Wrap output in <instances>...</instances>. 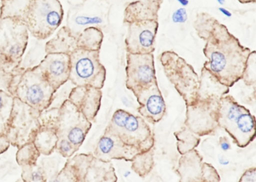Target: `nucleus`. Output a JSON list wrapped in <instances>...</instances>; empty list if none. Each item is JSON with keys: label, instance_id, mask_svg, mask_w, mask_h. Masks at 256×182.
I'll return each instance as SVG.
<instances>
[{"label": "nucleus", "instance_id": "obj_11", "mask_svg": "<svg viewBox=\"0 0 256 182\" xmlns=\"http://www.w3.org/2000/svg\"><path fill=\"white\" fill-rule=\"evenodd\" d=\"M126 86L134 94L156 82L153 53L126 52Z\"/></svg>", "mask_w": 256, "mask_h": 182}, {"label": "nucleus", "instance_id": "obj_12", "mask_svg": "<svg viewBox=\"0 0 256 182\" xmlns=\"http://www.w3.org/2000/svg\"><path fill=\"white\" fill-rule=\"evenodd\" d=\"M124 40L126 52L133 54L153 53L158 28V20H144L128 24Z\"/></svg>", "mask_w": 256, "mask_h": 182}, {"label": "nucleus", "instance_id": "obj_16", "mask_svg": "<svg viewBox=\"0 0 256 182\" xmlns=\"http://www.w3.org/2000/svg\"><path fill=\"white\" fill-rule=\"evenodd\" d=\"M101 89L90 86H76L68 96V100L90 121L96 116L100 106Z\"/></svg>", "mask_w": 256, "mask_h": 182}, {"label": "nucleus", "instance_id": "obj_14", "mask_svg": "<svg viewBox=\"0 0 256 182\" xmlns=\"http://www.w3.org/2000/svg\"><path fill=\"white\" fill-rule=\"evenodd\" d=\"M36 66L56 92L68 80L70 58L68 54L48 53Z\"/></svg>", "mask_w": 256, "mask_h": 182}, {"label": "nucleus", "instance_id": "obj_5", "mask_svg": "<svg viewBox=\"0 0 256 182\" xmlns=\"http://www.w3.org/2000/svg\"><path fill=\"white\" fill-rule=\"evenodd\" d=\"M104 132L117 136L142 153L149 151L154 144L151 130L144 119L122 109L114 112Z\"/></svg>", "mask_w": 256, "mask_h": 182}, {"label": "nucleus", "instance_id": "obj_20", "mask_svg": "<svg viewBox=\"0 0 256 182\" xmlns=\"http://www.w3.org/2000/svg\"><path fill=\"white\" fill-rule=\"evenodd\" d=\"M56 148L64 157L71 156L77 150L68 142L64 140H57Z\"/></svg>", "mask_w": 256, "mask_h": 182}, {"label": "nucleus", "instance_id": "obj_25", "mask_svg": "<svg viewBox=\"0 0 256 182\" xmlns=\"http://www.w3.org/2000/svg\"><path fill=\"white\" fill-rule=\"evenodd\" d=\"M220 9L221 11L222 12H224V14H225L227 15L228 16V14H230V13L226 10L224 8H220Z\"/></svg>", "mask_w": 256, "mask_h": 182}, {"label": "nucleus", "instance_id": "obj_17", "mask_svg": "<svg viewBox=\"0 0 256 182\" xmlns=\"http://www.w3.org/2000/svg\"><path fill=\"white\" fill-rule=\"evenodd\" d=\"M162 0H137L129 3L124 10V22L128 24L135 21H158V12Z\"/></svg>", "mask_w": 256, "mask_h": 182}, {"label": "nucleus", "instance_id": "obj_19", "mask_svg": "<svg viewBox=\"0 0 256 182\" xmlns=\"http://www.w3.org/2000/svg\"><path fill=\"white\" fill-rule=\"evenodd\" d=\"M32 0H0V17L13 18L22 22Z\"/></svg>", "mask_w": 256, "mask_h": 182}, {"label": "nucleus", "instance_id": "obj_13", "mask_svg": "<svg viewBox=\"0 0 256 182\" xmlns=\"http://www.w3.org/2000/svg\"><path fill=\"white\" fill-rule=\"evenodd\" d=\"M141 153L139 150L124 143L117 136L104 132L96 145L94 156L105 162H110L112 160L132 162Z\"/></svg>", "mask_w": 256, "mask_h": 182}, {"label": "nucleus", "instance_id": "obj_10", "mask_svg": "<svg viewBox=\"0 0 256 182\" xmlns=\"http://www.w3.org/2000/svg\"><path fill=\"white\" fill-rule=\"evenodd\" d=\"M160 60L168 78L180 93L184 96L196 95L200 81L190 64L171 50L162 52Z\"/></svg>", "mask_w": 256, "mask_h": 182}, {"label": "nucleus", "instance_id": "obj_8", "mask_svg": "<svg viewBox=\"0 0 256 182\" xmlns=\"http://www.w3.org/2000/svg\"><path fill=\"white\" fill-rule=\"evenodd\" d=\"M73 182H114L117 178L110 162L102 161L92 154H80L68 160L60 173Z\"/></svg>", "mask_w": 256, "mask_h": 182}, {"label": "nucleus", "instance_id": "obj_24", "mask_svg": "<svg viewBox=\"0 0 256 182\" xmlns=\"http://www.w3.org/2000/svg\"><path fill=\"white\" fill-rule=\"evenodd\" d=\"M180 3L183 6H186L188 4V0H178Z\"/></svg>", "mask_w": 256, "mask_h": 182}, {"label": "nucleus", "instance_id": "obj_26", "mask_svg": "<svg viewBox=\"0 0 256 182\" xmlns=\"http://www.w3.org/2000/svg\"><path fill=\"white\" fill-rule=\"evenodd\" d=\"M218 1V2L220 3V4H222L224 2V0H217Z\"/></svg>", "mask_w": 256, "mask_h": 182}, {"label": "nucleus", "instance_id": "obj_23", "mask_svg": "<svg viewBox=\"0 0 256 182\" xmlns=\"http://www.w3.org/2000/svg\"><path fill=\"white\" fill-rule=\"evenodd\" d=\"M240 3L242 4L255 3L256 0H238Z\"/></svg>", "mask_w": 256, "mask_h": 182}, {"label": "nucleus", "instance_id": "obj_22", "mask_svg": "<svg viewBox=\"0 0 256 182\" xmlns=\"http://www.w3.org/2000/svg\"><path fill=\"white\" fill-rule=\"evenodd\" d=\"M256 168L247 170L240 179V182H255Z\"/></svg>", "mask_w": 256, "mask_h": 182}, {"label": "nucleus", "instance_id": "obj_1", "mask_svg": "<svg viewBox=\"0 0 256 182\" xmlns=\"http://www.w3.org/2000/svg\"><path fill=\"white\" fill-rule=\"evenodd\" d=\"M194 27L206 42L203 52L207 60L202 69L227 88L242 79L250 50L242 45L224 24L207 12L196 14Z\"/></svg>", "mask_w": 256, "mask_h": 182}, {"label": "nucleus", "instance_id": "obj_15", "mask_svg": "<svg viewBox=\"0 0 256 182\" xmlns=\"http://www.w3.org/2000/svg\"><path fill=\"white\" fill-rule=\"evenodd\" d=\"M139 104L138 110L151 123L160 121L165 112V103L157 81L134 94Z\"/></svg>", "mask_w": 256, "mask_h": 182}, {"label": "nucleus", "instance_id": "obj_9", "mask_svg": "<svg viewBox=\"0 0 256 182\" xmlns=\"http://www.w3.org/2000/svg\"><path fill=\"white\" fill-rule=\"evenodd\" d=\"M92 124L68 100L62 104L54 129L58 140L70 142L76 150L82 144Z\"/></svg>", "mask_w": 256, "mask_h": 182}, {"label": "nucleus", "instance_id": "obj_3", "mask_svg": "<svg viewBox=\"0 0 256 182\" xmlns=\"http://www.w3.org/2000/svg\"><path fill=\"white\" fill-rule=\"evenodd\" d=\"M218 105L216 112L218 124L239 147L246 146L255 137L254 117L230 96L222 97Z\"/></svg>", "mask_w": 256, "mask_h": 182}, {"label": "nucleus", "instance_id": "obj_21", "mask_svg": "<svg viewBox=\"0 0 256 182\" xmlns=\"http://www.w3.org/2000/svg\"><path fill=\"white\" fill-rule=\"evenodd\" d=\"M187 13L185 8H180L176 10L172 14V20L175 22L182 23L187 19Z\"/></svg>", "mask_w": 256, "mask_h": 182}, {"label": "nucleus", "instance_id": "obj_2", "mask_svg": "<svg viewBox=\"0 0 256 182\" xmlns=\"http://www.w3.org/2000/svg\"><path fill=\"white\" fill-rule=\"evenodd\" d=\"M10 76L8 90L14 98L38 112L51 104L56 91L37 66L19 68Z\"/></svg>", "mask_w": 256, "mask_h": 182}, {"label": "nucleus", "instance_id": "obj_6", "mask_svg": "<svg viewBox=\"0 0 256 182\" xmlns=\"http://www.w3.org/2000/svg\"><path fill=\"white\" fill-rule=\"evenodd\" d=\"M64 14L59 0H32L22 22L32 36L44 40L50 37L59 27Z\"/></svg>", "mask_w": 256, "mask_h": 182}, {"label": "nucleus", "instance_id": "obj_18", "mask_svg": "<svg viewBox=\"0 0 256 182\" xmlns=\"http://www.w3.org/2000/svg\"><path fill=\"white\" fill-rule=\"evenodd\" d=\"M104 36L98 28L90 26L76 34L78 48L90 50H100Z\"/></svg>", "mask_w": 256, "mask_h": 182}, {"label": "nucleus", "instance_id": "obj_7", "mask_svg": "<svg viewBox=\"0 0 256 182\" xmlns=\"http://www.w3.org/2000/svg\"><path fill=\"white\" fill-rule=\"evenodd\" d=\"M100 50L76 48L68 54L70 72L68 80L76 86H90L102 89L106 70L100 60Z\"/></svg>", "mask_w": 256, "mask_h": 182}, {"label": "nucleus", "instance_id": "obj_4", "mask_svg": "<svg viewBox=\"0 0 256 182\" xmlns=\"http://www.w3.org/2000/svg\"><path fill=\"white\" fill-rule=\"evenodd\" d=\"M28 41V31L20 20L0 17V70L10 74L20 68Z\"/></svg>", "mask_w": 256, "mask_h": 182}]
</instances>
